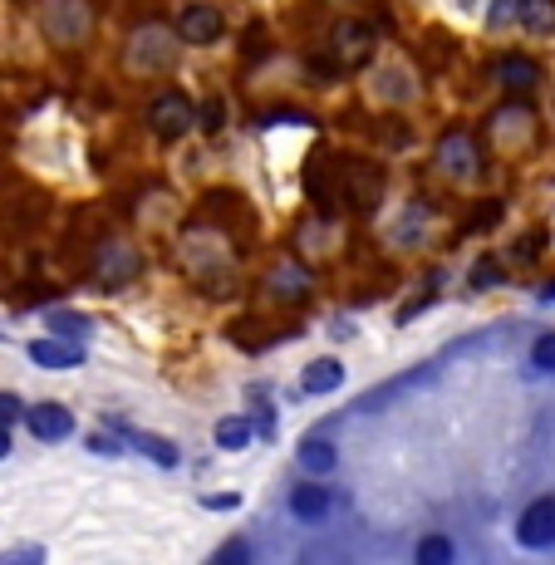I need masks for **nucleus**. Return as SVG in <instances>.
I'll return each instance as SVG.
<instances>
[{
    "mask_svg": "<svg viewBox=\"0 0 555 565\" xmlns=\"http://www.w3.org/2000/svg\"><path fill=\"white\" fill-rule=\"evenodd\" d=\"M89 25H94L89 0H45V10H40V30L50 45H79L89 35Z\"/></svg>",
    "mask_w": 555,
    "mask_h": 565,
    "instance_id": "obj_1",
    "label": "nucleus"
},
{
    "mask_svg": "<svg viewBox=\"0 0 555 565\" xmlns=\"http://www.w3.org/2000/svg\"><path fill=\"white\" fill-rule=\"evenodd\" d=\"M172 59H177V45H172V35H167L163 25H138V30L128 35V69H133V74L172 69Z\"/></svg>",
    "mask_w": 555,
    "mask_h": 565,
    "instance_id": "obj_2",
    "label": "nucleus"
},
{
    "mask_svg": "<svg viewBox=\"0 0 555 565\" xmlns=\"http://www.w3.org/2000/svg\"><path fill=\"white\" fill-rule=\"evenodd\" d=\"M192 104H187V94H177V89H167L158 94L153 104H148V133H158L163 143H177L187 128H192Z\"/></svg>",
    "mask_w": 555,
    "mask_h": 565,
    "instance_id": "obj_3",
    "label": "nucleus"
},
{
    "mask_svg": "<svg viewBox=\"0 0 555 565\" xmlns=\"http://www.w3.org/2000/svg\"><path fill=\"white\" fill-rule=\"evenodd\" d=\"M94 281L99 285H109V290H118L123 281H133L138 271H143V256L128 246V241H109V246H99L94 251Z\"/></svg>",
    "mask_w": 555,
    "mask_h": 565,
    "instance_id": "obj_4",
    "label": "nucleus"
},
{
    "mask_svg": "<svg viewBox=\"0 0 555 565\" xmlns=\"http://www.w3.org/2000/svg\"><path fill=\"white\" fill-rule=\"evenodd\" d=\"M516 541L526 551H551L555 546V497H536L516 521Z\"/></svg>",
    "mask_w": 555,
    "mask_h": 565,
    "instance_id": "obj_5",
    "label": "nucleus"
},
{
    "mask_svg": "<svg viewBox=\"0 0 555 565\" xmlns=\"http://www.w3.org/2000/svg\"><path fill=\"white\" fill-rule=\"evenodd\" d=\"M438 168H443L452 182H467V177H477V168H482L477 138H472V133H447L443 143H438Z\"/></svg>",
    "mask_w": 555,
    "mask_h": 565,
    "instance_id": "obj_6",
    "label": "nucleus"
},
{
    "mask_svg": "<svg viewBox=\"0 0 555 565\" xmlns=\"http://www.w3.org/2000/svg\"><path fill=\"white\" fill-rule=\"evenodd\" d=\"M339 177H344V197H349V207L374 212V207L384 202V172L374 168V163H354V168L339 172Z\"/></svg>",
    "mask_w": 555,
    "mask_h": 565,
    "instance_id": "obj_7",
    "label": "nucleus"
},
{
    "mask_svg": "<svg viewBox=\"0 0 555 565\" xmlns=\"http://www.w3.org/2000/svg\"><path fill=\"white\" fill-rule=\"evenodd\" d=\"M222 30H226V20L217 5H187L177 15V35L187 45H212V40H222Z\"/></svg>",
    "mask_w": 555,
    "mask_h": 565,
    "instance_id": "obj_8",
    "label": "nucleus"
},
{
    "mask_svg": "<svg viewBox=\"0 0 555 565\" xmlns=\"http://www.w3.org/2000/svg\"><path fill=\"white\" fill-rule=\"evenodd\" d=\"M25 423H30V433L40 443H59V438L74 433V413L64 403H35V408H25Z\"/></svg>",
    "mask_w": 555,
    "mask_h": 565,
    "instance_id": "obj_9",
    "label": "nucleus"
},
{
    "mask_svg": "<svg viewBox=\"0 0 555 565\" xmlns=\"http://www.w3.org/2000/svg\"><path fill=\"white\" fill-rule=\"evenodd\" d=\"M374 50V25H364V20H344L339 30H334V45L330 55L339 64H359V59H369Z\"/></svg>",
    "mask_w": 555,
    "mask_h": 565,
    "instance_id": "obj_10",
    "label": "nucleus"
},
{
    "mask_svg": "<svg viewBox=\"0 0 555 565\" xmlns=\"http://www.w3.org/2000/svg\"><path fill=\"white\" fill-rule=\"evenodd\" d=\"M266 285H271V295H276V300H285V305H300V300L315 290L310 271H305V266H295V261H280Z\"/></svg>",
    "mask_w": 555,
    "mask_h": 565,
    "instance_id": "obj_11",
    "label": "nucleus"
},
{
    "mask_svg": "<svg viewBox=\"0 0 555 565\" xmlns=\"http://www.w3.org/2000/svg\"><path fill=\"white\" fill-rule=\"evenodd\" d=\"M30 359H35L40 369H79V364H84V349H79L74 339H35V344H30Z\"/></svg>",
    "mask_w": 555,
    "mask_h": 565,
    "instance_id": "obj_12",
    "label": "nucleus"
},
{
    "mask_svg": "<svg viewBox=\"0 0 555 565\" xmlns=\"http://www.w3.org/2000/svg\"><path fill=\"white\" fill-rule=\"evenodd\" d=\"M497 79L511 89V94H531L541 84V64L526 55H501L497 59Z\"/></svg>",
    "mask_w": 555,
    "mask_h": 565,
    "instance_id": "obj_13",
    "label": "nucleus"
},
{
    "mask_svg": "<svg viewBox=\"0 0 555 565\" xmlns=\"http://www.w3.org/2000/svg\"><path fill=\"white\" fill-rule=\"evenodd\" d=\"M118 438L128 443V448H138L148 462H158V467H177V448L167 443V438H153V433H143V428H128V423H118Z\"/></svg>",
    "mask_w": 555,
    "mask_h": 565,
    "instance_id": "obj_14",
    "label": "nucleus"
},
{
    "mask_svg": "<svg viewBox=\"0 0 555 565\" xmlns=\"http://www.w3.org/2000/svg\"><path fill=\"white\" fill-rule=\"evenodd\" d=\"M290 511H295L300 521H325V516H330V487H320V482L295 487V492H290Z\"/></svg>",
    "mask_w": 555,
    "mask_h": 565,
    "instance_id": "obj_15",
    "label": "nucleus"
},
{
    "mask_svg": "<svg viewBox=\"0 0 555 565\" xmlns=\"http://www.w3.org/2000/svg\"><path fill=\"white\" fill-rule=\"evenodd\" d=\"M300 384H305V394H334V389L344 384V364H339V359H315Z\"/></svg>",
    "mask_w": 555,
    "mask_h": 565,
    "instance_id": "obj_16",
    "label": "nucleus"
},
{
    "mask_svg": "<svg viewBox=\"0 0 555 565\" xmlns=\"http://www.w3.org/2000/svg\"><path fill=\"white\" fill-rule=\"evenodd\" d=\"M516 20L531 35H555V0H516Z\"/></svg>",
    "mask_w": 555,
    "mask_h": 565,
    "instance_id": "obj_17",
    "label": "nucleus"
},
{
    "mask_svg": "<svg viewBox=\"0 0 555 565\" xmlns=\"http://www.w3.org/2000/svg\"><path fill=\"white\" fill-rule=\"evenodd\" d=\"M251 418H241V413H231V418H222L217 423V448L226 452H241V448H251Z\"/></svg>",
    "mask_w": 555,
    "mask_h": 565,
    "instance_id": "obj_18",
    "label": "nucleus"
},
{
    "mask_svg": "<svg viewBox=\"0 0 555 565\" xmlns=\"http://www.w3.org/2000/svg\"><path fill=\"white\" fill-rule=\"evenodd\" d=\"M300 467H305L310 477H325V472H334V448H330V443H320V438H310V443L300 448Z\"/></svg>",
    "mask_w": 555,
    "mask_h": 565,
    "instance_id": "obj_19",
    "label": "nucleus"
},
{
    "mask_svg": "<svg viewBox=\"0 0 555 565\" xmlns=\"http://www.w3.org/2000/svg\"><path fill=\"white\" fill-rule=\"evenodd\" d=\"M50 330H55L59 339H84L94 325H89V315H74V310H55L50 315Z\"/></svg>",
    "mask_w": 555,
    "mask_h": 565,
    "instance_id": "obj_20",
    "label": "nucleus"
},
{
    "mask_svg": "<svg viewBox=\"0 0 555 565\" xmlns=\"http://www.w3.org/2000/svg\"><path fill=\"white\" fill-rule=\"evenodd\" d=\"M423 222H428V207H423V202H413V207H408V217H403V226H393V231H389V241H393V246H408V241H418Z\"/></svg>",
    "mask_w": 555,
    "mask_h": 565,
    "instance_id": "obj_21",
    "label": "nucleus"
},
{
    "mask_svg": "<svg viewBox=\"0 0 555 565\" xmlns=\"http://www.w3.org/2000/svg\"><path fill=\"white\" fill-rule=\"evenodd\" d=\"M526 128H531V113H526V109H506V113H497V123H492V133H497L501 143L521 138Z\"/></svg>",
    "mask_w": 555,
    "mask_h": 565,
    "instance_id": "obj_22",
    "label": "nucleus"
},
{
    "mask_svg": "<svg viewBox=\"0 0 555 565\" xmlns=\"http://www.w3.org/2000/svg\"><path fill=\"white\" fill-rule=\"evenodd\" d=\"M467 281H472V290H492V285L506 281V271H501V261H492V256H482V261L472 266V276H467Z\"/></svg>",
    "mask_w": 555,
    "mask_h": 565,
    "instance_id": "obj_23",
    "label": "nucleus"
},
{
    "mask_svg": "<svg viewBox=\"0 0 555 565\" xmlns=\"http://www.w3.org/2000/svg\"><path fill=\"white\" fill-rule=\"evenodd\" d=\"M531 369L536 374H555V330H546V335L531 344Z\"/></svg>",
    "mask_w": 555,
    "mask_h": 565,
    "instance_id": "obj_24",
    "label": "nucleus"
},
{
    "mask_svg": "<svg viewBox=\"0 0 555 565\" xmlns=\"http://www.w3.org/2000/svg\"><path fill=\"white\" fill-rule=\"evenodd\" d=\"M418 561L423 565H447L452 561V541H447V536H428V541L418 546Z\"/></svg>",
    "mask_w": 555,
    "mask_h": 565,
    "instance_id": "obj_25",
    "label": "nucleus"
},
{
    "mask_svg": "<svg viewBox=\"0 0 555 565\" xmlns=\"http://www.w3.org/2000/svg\"><path fill=\"white\" fill-rule=\"evenodd\" d=\"M408 89H413L408 74H384V79H379V94H384V99H413Z\"/></svg>",
    "mask_w": 555,
    "mask_h": 565,
    "instance_id": "obj_26",
    "label": "nucleus"
},
{
    "mask_svg": "<svg viewBox=\"0 0 555 565\" xmlns=\"http://www.w3.org/2000/svg\"><path fill=\"white\" fill-rule=\"evenodd\" d=\"M516 20V0H492V30H506Z\"/></svg>",
    "mask_w": 555,
    "mask_h": 565,
    "instance_id": "obj_27",
    "label": "nucleus"
},
{
    "mask_svg": "<svg viewBox=\"0 0 555 565\" xmlns=\"http://www.w3.org/2000/svg\"><path fill=\"white\" fill-rule=\"evenodd\" d=\"M20 413H25V403H20V394H0V423H5V428H10V423H15Z\"/></svg>",
    "mask_w": 555,
    "mask_h": 565,
    "instance_id": "obj_28",
    "label": "nucleus"
},
{
    "mask_svg": "<svg viewBox=\"0 0 555 565\" xmlns=\"http://www.w3.org/2000/svg\"><path fill=\"white\" fill-rule=\"evenodd\" d=\"M501 222V207L497 202H487V207H482V217H472V222H467V231H487V226H497Z\"/></svg>",
    "mask_w": 555,
    "mask_h": 565,
    "instance_id": "obj_29",
    "label": "nucleus"
},
{
    "mask_svg": "<svg viewBox=\"0 0 555 565\" xmlns=\"http://www.w3.org/2000/svg\"><path fill=\"white\" fill-rule=\"evenodd\" d=\"M10 561H45V551L40 546H20V551H5L0 556V565H10Z\"/></svg>",
    "mask_w": 555,
    "mask_h": 565,
    "instance_id": "obj_30",
    "label": "nucleus"
},
{
    "mask_svg": "<svg viewBox=\"0 0 555 565\" xmlns=\"http://www.w3.org/2000/svg\"><path fill=\"white\" fill-rule=\"evenodd\" d=\"M202 128H207V133H217V128H222V104H217V99L202 109Z\"/></svg>",
    "mask_w": 555,
    "mask_h": 565,
    "instance_id": "obj_31",
    "label": "nucleus"
},
{
    "mask_svg": "<svg viewBox=\"0 0 555 565\" xmlns=\"http://www.w3.org/2000/svg\"><path fill=\"white\" fill-rule=\"evenodd\" d=\"M202 507H207V511H231V507H241V497H231V492H226V497H207Z\"/></svg>",
    "mask_w": 555,
    "mask_h": 565,
    "instance_id": "obj_32",
    "label": "nucleus"
},
{
    "mask_svg": "<svg viewBox=\"0 0 555 565\" xmlns=\"http://www.w3.org/2000/svg\"><path fill=\"white\" fill-rule=\"evenodd\" d=\"M89 448H94V452H123V438L113 443V438H104V433H94V438H89Z\"/></svg>",
    "mask_w": 555,
    "mask_h": 565,
    "instance_id": "obj_33",
    "label": "nucleus"
},
{
    "mask_svg": "<svg viewBox=\"0 0 555 565\" xmlns=\"http://www.w3.org/2000/svg\"><path fill=\"white\" fill-rule=\"evenodd\" d=\"M217 561H246V546H241V541H231V546L217 551Z\"/></svg>",
    "mask_w": 555,
    "mask_h": 565,
    "instance_id": "obj_34",
    "label": "nucleus"
},
{
    "mask_svg": "<svg viewBox=\"0 0 555 565\" xmlns=\"http://www.w3.org/2000/svg\"><path fill=\"white\" fill-rule=\"evenodd\" d=\"M5 452H10V428L0 423V457H5Z\"/></svg>",
    "mask_w": 555,
    "mask_h": 565,
    "instance_id": "obj_35",
    "label": "nucleus"
},
{
    "mask_svg": "<svg viewBox=\"0 0 555 565\" xmlns=\"http://www.w3.org/2000/svg\"><path fill=\"white\" fill-rule=\"evenodd\" d=\"M541 295H546V300H555V281H551V285H546V290H541Z\"/></svg>",
    "mask_w": 555,
    "mask_h": 565,
    "instance_id": "obj_36",
    "label": "nucleus"
}]
</instances>
